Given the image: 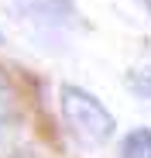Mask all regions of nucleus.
Here are the masks:
<instances>
[{"label":"nucleus","mask_w":151,"mask_h":158,"mask_svg":"<svg viewBox=\"0 0 151 158\" xmlns=\"http://www.w3.org/2000/svg\"><path fill=\"white\" fill-rule=\"evenodd\" d=\"M7 117H10V96H7V89H4V86H0V131H4Z\"/></svg>","instance_id":"20e7f679"},{"label":"nucleus","mask_w":151,"mask_h":158,"mask_svg":"<svg viewBox=\"0 0 151 158\" xmlns=\"http://www.w3.org/2000/svg\"><path fill=\"white\" fill-rule=\"evenodd\" d=\"M134 4H137V7H141V10H144V14L151 17V0H134Z\"/></svg>","instance_id":"39448f33"},{"label":"nucleus","mask_w":151,"mask_h":158,"mask_svg":"<svg viewBox=\"0 0 151 158\" xmlns=\"http://www.w3.org/2000/svg\"><path fill=\"white\" fill-rule=\"evenodd\" d=\"M127 86H131V93H137L141 100H151V62L141 65V69H134V72L127 76Z\"/></svg>","instance_id":"7ed1b4c3"},{"label":"nucleus","mask_w":151,"mask_h":158,"mask_svg":"<svg viewBox=\"0 0 151 158\" xmlns=\"http://www.w3.org/2000/svg\"><path fill=\"white\" fill-rule=\"evenodd\" d=\"M59 110H62V120L69 127V134L76 141H83L86 148L107 144L117 131L113 114L93 93H86L83 86H62L59 89Z\"/></svg>","instance_id":"f257e3e1"},{"label":"nucleus","mask_w":151,"mask_h":158,"mask_svg":"<svg viewBox=\"0 0 151 158\" xmlns=\"http://www.w3.org/2000/svg\"><path fill=\"white\" fill-rule=\"evenodd\" d=\"M120 158H151V127H134L120 141Z\"/></svg>","instance_id":"f03ea898"}]
</instances>
